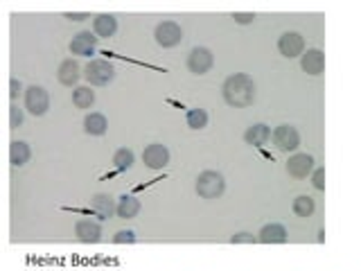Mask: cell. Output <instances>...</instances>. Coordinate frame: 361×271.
Wrapping results in <instances>:
<instances>
[{"label": "cell", "mask_w": 361, "mask_h": 271, "mask_svg": "<svg viewBox=\"0 0 361 271\" xmlns=\"http://www.w3.org/2000/svg\"><path fill=\"white\" fill-rule=\"evenodd\" d=\"M30 145L27 143H23V140H11L9 145V163L14 165V167H20V165H25L30 161Z\"/></svg>", "instance_id": "cell-18"}, {"label": "cell", "mask_w": 361, "mask_h": 271, "mask_svg": "<svg viewBox=\"0 0 361 271\" xmlns=\"http://www.w3.org/2000/svg\"><path fill=\"white\" fill-rule=\"evenodd\" d=\"M113 242L116 244H124V242L131 244V242H135V233L133 231H118L116 237H113Z\"/></svg>", "instance_id": "cell-27"}, {"label": "cell", "mask_w": 361, "mask_h": 271, "mask_svg": "<svg viewBox=\"0 0 361 271\" xmlns=\"http://www.w3.org/2000/svg\"><path fill=\"white\" fill-rule=\"evenodd\" d=\"M257 240L264 244H282V242H287V231H285V226H280V224H267L264 229L259 231Z\"/></svg>", "instance_id": "cell-17"}, {"label": "cell", "mask_w": 361, "mask_h": 271, "mask_svg": "<svg viewBox=\"0 0 361 271\" xmlns=\"http://www.w3.org/2000/svg\"><path fill=\"white\" fill-rule=\"evenodd\" d=\"M93 32H95L97 39H111L113 34L118 32V20H116V16H111V14H99V16H95V20H93Z\"/></svg>", "instance_id": "cell-15"}, {"label": "cell", "mask_w": 361, "mask_h": 271, "mask_svg": "<svg viewBox=\"0 0 361 271\" xmlns=\"http://www.w3.org/2000/svg\"><path fill=\"white\" fill-rule=\"evenodd\" d=\"M95 45H97V37L95 32H79L71 41V52L79 54V56H93L95 54Z\"/></svg>", "instance_id": "cell-10"}, {"label": "cell", "mask_w": 361, "mask_h": 271, "mask_svg": "<svg viewBox=\"0 0 361 271\" xmlns=\"http://www.w3.org/2000/svg\"><path fill=\"white\" fill-rule=\"evenodd\" d=\"M133 161H135V156L131 150H127V147H122V150H118L116 154H113V165H116L118 169H122V172L131 169Z\"/></svg>", "instance_id": "cell-25"}, {"label": "cell", "mask_w": 361, "mask_h": 271, "mask_svg": "<svg viewBox=\"0 0 361 271\" xmlns=\"http://www.w3.org/2000/svg\"><path fill=\"white\" fill-rule=\"evenodd\" d=\"M314 169V158L310 154H293L287 161V172L293 179H305L307 174H312Z\"/></svg>", "instance_id": "cell-12"}, {"label": "cell", "mask_w": 361, "mask_h": 271, "mask_svg": "<svg viewBox=\"0 0 361 271\" xmlns=\"http://www.w3.org/2000/svg\"><path fill=\"white\" fill-rule=\"evenodd\" d=\"M237 23H242V25H244V23H253L255 20V14H235L233 16Z\"/></svg>", "instance_id": "cell-30"}, {"label": "cell", "mask_w": 361, "mask_h": 271, "mask_svg": "<svg viewBox=\"0 0 361 271\" xmlns=\"http://www.w3.org/2000/svg\"><path fill=\"white\" fill-rule=\"evenodd\" d=\"M293 215H298V217H312V212H314V199L307 197V195H300L293 199Z\"/></svg>", "instance_id": "cell-24"}, {"label": "cell", "mask_w": 361, "mask_h": 271, "mask_svg": "<svg viewBox=\"0 0 361 271\" xmlns=\"http://www.w3.org/2000/svg\"><path fill=\"white\" fill-rule=\"evenodd\" d=\"M300 68L307 75H321L325 71V54L323 50L319 48H310V50H305L302 56H300Z\"/></svg>", "instance_id": "cell-11"}, {"label": "cell", "mask_w": 361, "mask_h": 271, "mask_svg": "<svg viewBox=\"0 0 361 271\" xmlns=\"http://www.w3.org/2000/svg\"><path fill=\"white\" fill-rule=\"evenodd\" d=\"M142 161H145V165L149 167V169H163V167H167V163H169L167 147L161 145V143L147 145L145 152H142Z\"/></svg>", "instance_id": "cell-9"}, {"label": "cell", "mask_w": 361, "mask_h": 271, "mask_svg": "<svg viewBox=\"0 0 361 271\" xmlns=\"http://www.w3.org/2000/svg\"><path fill=\"white\" fill-rule=\"evenodd\" d=\"M23 124V109H18L16 104L9 107V129H16Z\"/></svg>", "instance_id": "cell-26"}, {"label": "cell", "mask_w": 361, "mask_h": 271, "mask_svg": "<svg viewBox=\"0 0 361 271\" xmlns=\"http://www.w3.org/2000/svg\"><path fill=\"white\" fill-rule=\"evenodd\" d=\"M278 50L282 56L287 59H293V56H302L305 52V41L298 32H285L282 37L278 39Z\"/></svg>", "instance_id": "cell-8"}, {"label": "cell", "mask_w": 361, "mask_h": 271, "mask_svg": "<svg viewBox=\"0 0 361 271\" xmlns=\"http://www.w3.org/2000/svg\"><path fill=\"white\" fill-rule=\"evenodd\" d=\"M312 183H314V188H316V190H325V169H323V167H319V169H316V172H314Z\"/></svg>", "instance_id": "cell-28"}, {"label": "cell", "mask_w": 361, "mask_h": 271, "mask_svg": "<svg viewBox=\"0 0 361 271\" xmlns=\"http://www.w3.org/2000/svg\"><path fill=\"white\" fill-rule=\"evenodd\" d=\"M50 109V95L43 86H30L25 88V111L32 116H45Z\"/></svg>", "instance_id": "cell-5"}, {"label": "cell", "mask_w": 361, "mask_h": 271, "mask_svg": "<svg viewBox=\"0 0 361 271\" xmlns=\"http://www.w3.org/2000/svg\"><path fill=\"white\" fill-rule=\"evenodd\" d=\"M233 242H253V237H251V235H246V233H240V235H235V237H233Z\"/></svg>", "instance_id": "cell-31"}, {"label": "cell", "mask_w": 361, "mask_h": 271, "mask_svg": "<svg viewBox=\"0 0 361 271\" xmlns=\"http://www.w3.org/2000/svg\"><path fill=\"white\" fill-rule=\"evenodd\" d=\"M75 235L79 242H99L102 240V226L90 219H79L75 224Z\"/></svg>", "instance_id": "cell-13"}, {"label": "cell", "mask_w": 361, "mask_h": 271, "mask_svg": "<svg viewBox=\"0 0 361 271\" xmlns=\"http://www.w3.org/2000/svg\"><path fill=\"white\" fill-rule=\"evenodd\" d=\"M214 64V56L208 48H192L188 54V68L195 75H206Z\"/></svg>", "instance_id": "cell-7"}, {"label": "cell", "mask_w": 361, "mask_h": 271, "mask_svg": "<svg viewBox=\"0 0 361 271\" xmlns=\"http://www.w3.org/2000/svg\"><path fill=\"white\" fill-rule=\"evenodd\" d=\"M185 122H188V127L195 129V131L206 129L208 127V113L203 109H190L188 116H185Z\"/></svg>", "instance_id": "cell-23"}, {"label": "cell", "mask_w": 361, "mask_h": 271, "mask_svg": "<svg viewBox=\"0 0 361 271\" xmlns=\"http://www.w3.org/2000/svg\"><path fill=\"white\" fill-rule=\"evenodd\" d=\"M73 104L77 109H90L95 104V90H90L88 86H77L73 90Z\"/></svg>", "instance_id": "cell-22"}, {"label": "cell", "mask_w": 361, "mask_h": 271, "mask_svg": "<svg viewBox=\"0 0 361 271\" xmlns=\"http://www.w3.org/2000/svg\"><path fill=\"white\" fill-rule=\"evenodd\" d=\"M269 138H271V129L267 127V124H251V127L244 131V140L248 145H255V147L264 145Z\"/></svg>", "instance_id": "cell-21"}, {"label": "cell", "mask_w": 361, "mask_h": 271, "mask_svg": "<svg viewBox=\"0 0 361 271\" xmlns=\"http://www.w3.org/2000/svg\"><path fill=\"white\" fill-rule=\"evenodd\" d=\"M82 68H79V64L75 59H63L59 71H56V77H59V82L63 86H75L79 82V77H82Z\"/></svg>", "instance_id": "cell-16"}, {"label": "cell", "mask_w": 361, "mask_h": 271, "mask_svg": "<svg viewBox=\"0 0 361 271\" xmlns=\"http://www.w3.org/2000/svg\"><path fill=\"white\" fill-rule=\"evenodd\" d=\"M226 190V181L219 172H212V169H208V172H201L197 176V195L203 197V199H217L224 195Z\"/></svg>", "instance_id": "cell-2"}, {"label": "cell", "mask_w": 361, "mask_h": 271, "mask_svg": "<svg viewBox=\"0 0 361 271\" xmlns=\"http://www.w3.org/2000/svg\"><path fill=\"white\" fill-rule=\"evenodd\" d=\"M118 217L120 219H131V217H135V215L140 212V201L135 199L133 195H122L120 199H118Z\"/></svg>", "instance_id": "cell-19"}, {"label": "cell", "mask_w": 361, "mask_h": 271, "mask_svg": "<svg viewBox=\"0 0 361 271\" xmlns=\"http://www.w3.org/2000/svg\"><path fill=\"white\" fill-rule=\"evenodd\" d=\"M106 127H109V122L102 113H88V116L84 118V131L88 136H104Z\"/></svg>", "instance_id": "cell-20"}, {"label": "cell", "mask_w": 361, "mask_h": 271, "mask_svg": "<svg viewBox=\"0 0 361 271\" xmlns=\"http://www.w3.org/2000/svg\"><path fill=\"white\" fill-rule=\"evenodd\" d=\"M9 86H11V90H9V95H11V100H16V97L20 95V90H23L20 82H16V79H11V82H9Z\"/></svg>", "instance_id": "cell-29"}, {"label": "cell", "mask_w": 361, "mask_h": 271, "mask_svg": "<svg viewBox=\"0 0 361 271\" xmlns=\"http://www.w3.org/2000/svg\"><path fill=\"white\" fill-rule=\"evenodd\" d=\"M84 77L90 86H106L116 77V68L104 59H93L84 68Z\"/></svg>", "instance_id": "cell-3"}, {"label": "cell", "mask_w": 361, "mask_h": 271, "mask_svg": "<svg viewBox=\"0 0 361 271\" xmlns=\"http://www.w3.org/2000/svg\"><path fill=\"white\" fill-rule=\"evenodd\" d=\"M90 208H93V212L99 219H109V217H113V212L118 210V203L113 201L111 195H95L90 199Z\"/></svg>", "instance_id": "cell-14"}, {"label": "cell", "mask_w": 361, "mask_h": 271, "mask_svg": "<svg viewBox=\"0 0 361 271\" xmlns=\"http://www.w3.org/2000/svg\"><path fill=\"white\" fill-rule=\"evenodd\" d=\"M271 138H274V145L280 152H293V150H298V145H300V133L296 127H291V124H280V127H276V131L271 133Z\"/></svg>", "instance_id": "cell-6"}, {"label": "cell", "mask_w": 361, "mask_h": 271, "mask_svg": "<svg viewBox=\"0 0 361 271\" xmlns=\"http://www.w3.org/2000/svg\"><path fill=\"white\" fill-rule=\"evenodd\" d=\"M154 39L161 48H176V45L183 41V30H180V25L174 20H163L156 25Z\"/></svg>", "instance_id": "cell-4"}, {"label": "cell", "mask_w": 361, "mask_h": 271, "mask_svg": "<svg viewBox=\"0 0 361 271\" xmlns=\"http://www.w3.org/2000/svg\"><path fill=\"white\" fill-rule=\"evenodd\" d=\"M224 100L235 109L251 107L255 102V82L244 73H235L224 82Z\"/></svg>", "instance_id": "cell-1"}, {"label": "cell", "mask_w": 361, "mask_h": 271, "mask_svg": "<svg viewBox=\"0 0 361 271\" xmlns=\"http://www.w3.org/2000/svg\"><path fill=\"white\" fill-rule=\"evenodd\" d=\"M71 20H82V18H86V14H66Z\"/></svg>", "instance_id": "cell-32"}]
</instances>
